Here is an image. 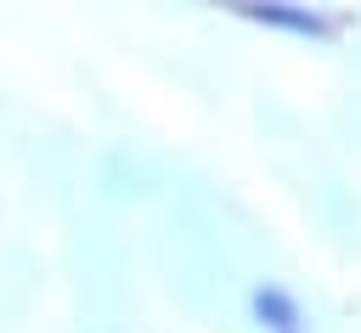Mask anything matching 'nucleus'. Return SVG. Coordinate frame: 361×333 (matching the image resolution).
<instances>
[{"mask_svg":"<svg viewBox=\"0 0 361 333\" xmlns=\"http://www.w3.org/2000/svg\"><path fill=\"white\" fill-rule=\"evenodd\" d=\"M254 310H259V316H271V327H276V333H293V327H299L293 299H288V293H276V288H259V293H254Z\"/></svg>","mask_w":361,"mask_h":333,"instance_id":"nucleus-2","label":"nucleus"},{"mask_svg":"<svg viewBox=\"0 0 361 333\" xmlns=\"http://www.w3.org/2000/svg\"><path fill=\"white\" fill-rule=\"evenodd\" d=\"M248 17H265V23H282V28H299V34H327V23L316 11H288V6H243Z\"/></svg>","mask_w":361,"mask_h":333,"instance_id":"nucleus-1","label":"nucleus"}]
</instances>
